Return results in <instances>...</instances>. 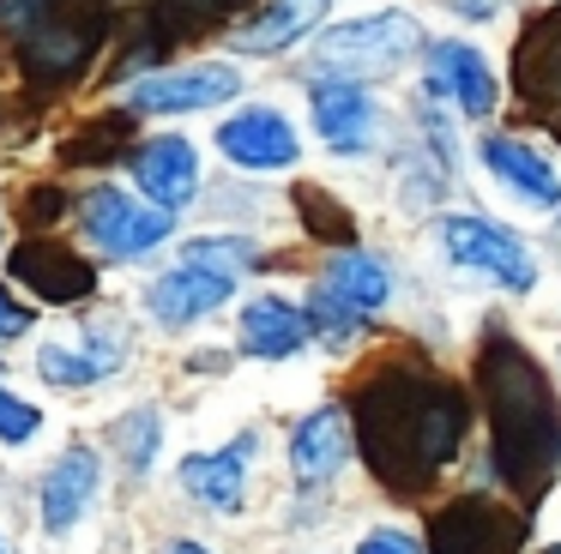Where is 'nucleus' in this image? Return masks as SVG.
I'll use <instances>...</instances> for the list:
<instances>
[{"mask_svg":"<svg viewBox=\"0 0 561 554\" xmlns=\"http://www.w3.org/2000/svg\"><path fill=\"white\" fill-rule=\"evenodd\" d=\"M356 416H363L368 470L392 494H416V482H428L440 464L459 458V440L471 428V397L423 373H380V380H363Z\"/></svg>","mask_w":561,"mask_h":554,"instance_id":"obj_1","label":"nucleus"},{"mask_svg":"<svg viewBox=\"0 0 561 554\" xmlns=\"http://www.w3.org/2000/svg\"><path fill=\"white\" fill-rule=\"evenodd\" d=\"M477 385L489 397V428H495V476L513 488L543 482L561 464V404L549 373L513 337L489 332L477 349Z\"/></svg>","mask_w":561,"mask_h":554,"instance_id":"obj_2","label":"nucleus"},{"mask_svg":"<svg viewBox=\"0 0 561 554\" xmlns=\"http://www.w3.org/2000/svg\"><path fill=\"white\" fill-rule=\"evenodd\" d=\"M0 31L13 36L19 67L43 84H67L98 55L110 12L103 0H0Z\"/></svg>","mask_w":561,"mask_h":554,"instance_id":"obj_3","label":"nucleus"},{"mask_svg":"<svg viewBox=\"0 0 561 554\" xmlns=\"http://www.w3.org/2000/svg\"><path fill=\"white\" fill-rule=\"evenodd\" d=\"M423 48V24L411 12H368V19H351V24H332L320 31L314 43V60L320 72L332 79H368V72H392Z\"/></svg>","mask_w":561,"mask_h":554,"instance_id":"obj_4","label":"nucleus"},{"mask_svg":"<svg viewBox=\"0 0 561 554\" xmlns=\"http://www.w3.org/2000/svg\"><path fill=\"white\" fill-rule=\"evenodd\" d=\"M440 247H447L453 265H471V272L495 277L513 296H531V284H537V265L525 253V241L495 229L489 217H440Z\"/></svg>","mask_w":561,"mask_h":554,"instance_id":"obj_5","label":"nucleus"},{"mask_svg":"<svg viewBox=\"0 0 561 554\" xmlns=\"http://www.w3.org/2000/svg\"><path fill=\"white\" fill-rule=\"evenodd\" d=\"M79 223H85L91 247L115 253V259H139V253H151L163 235H170V211L139 205V199H127V193H115V187H91L85 199H79Z\"/></svg>","mask_w":561,"mask_h":554,"instance_id":"obj_6","label":"nucleus"},{"mask_svg":"<svg viewBox=\"0 0 561 554\" xmlns=\"http://www.w3.org/2000/svg\"><path fill=\"white\" fill-rule=\"evenodd\" d=\"M127 356H134V332L122 320H91V325H79V337L43 344L37 373L49 385H98L115 368H127Z\"/></svg>","mask_w":561,"mask_h":554,"instance_id":"obj_7","label":"nucleus"},{"mask_svg":"<svg viewBox=\"0 0 561 554\" xmlns=\"http://www.w3.org/2000/svg\"><path fill=\"white\" fill-rule=\"evenodd\" d=\"M242 91V72L224 67V60H194V67H170V72H151L127 91V103L139 115H194V108L211 103H230Z\"/></svg>","mask_w":561,"mask_h":554,"instance_id":"obj_8","label":"nucleus"},{"mask_svg":"<svg viewBox=\"0 0 561 554\" xmlns=\"http://www.w3.org/2000/svg\"><path fill=\"white\" fill-rule=\"evenodd\" d=\"M7 272H13L19 284H31V296L55 301V308H73V301L98 296V272H91V259H79L73 247L43 241V235H31L25 247H13Z\"/></svg>","mask_w":561,"mask_h":554,"instance_id":"obj_9","label":"nucleus"},{"mask_svg":"<svg viewBox=\"0 0 561 554\" xmlns=\"http://www.w3.org/2000/svg\"><path fill=\"white\" fill-rule=\"evenodd\" d=\"M519 549V518L507 506H495L489 494L447 506L435 518V554H507Z\"/></svg>","mask_w":561,"mask_h":554,"instance_id":"obj_10","label":"nucleus"},{"mask_svg":"<svg viewBox=\"0 0 561 554\" xmlns=\"http://www.w3.org/2000/svg\"><path fill=\"white\" fill-rule=\"evenodd\" d=\"M218 151L236 169H290L296 163V127L278 108H242L218 127Z\"/></svg>","mask_w":561,"mask_h":554,"instance_id":"obj_11","label":"nucleus"},{"mask_svg":"<svg viewBox=\"0 0 561 554\" xmlns=\"http://www.w3.org/2000/svg\"><path fill=\"white\" fill-rule=\"evenodd\" d=\"M37 500H43V530H49V536H67V530L91 512V500H98V452H91V446H67L49 464V476H43Z\"/></svg>","mask_w":561,"mask_h":554,"instance_id":"obj_12","label":"nucleus"},{"mask_svg":"<svg viewBox=\"0 0 561 554\" xmlns=\"http://www.w3.org/2000/svg\"><path fill=\"white\" fill-rule=\"evenodd\" d=\"M230 296H236V277L206 272V265H175V272H163L158 284H151V313H158L170 332H182V325L218 313Z\"/></svg>","mask_w":561,"mask_h":554,"instance_id":"obj_13","label":"nucleus"},{"mask_svg":"<svg viewBox=\"0 0 561 554\" xmlns=\"http://www.w3.org/2000/svg\"><path fill=\"white\" fill-rule=\"evenodd\" d=\"M134 181L146 187V199L158 205V211L175 217L199 187V151L187 139H151L134 151Z\"/></svg>","mask_w":561,"mask_h":554,"instance_id":"obj_14","label":"nucleus"},{"mask_svg":"<svg viewBox=\"0 0 561 554\" xmlns=\"http://www.w3.org/2000/svg\"><path fill=\"white\" fill-rule=\"evenodd\" d=\"M344 452H351V422H344L339 404H320V409H308L290 434V476L302 482V488H320V482H332V470L344 464Z\"/></svg>","mask_w":561,"mask_h":554,"instance_id":"obj_15","label":"nucleus"},{"mask_svg":"<svg viewBox=\"0 0 561 554\" xmlns=\"http://www.w3.org/2000/svg\"><path fill=\"white\" fill-rule=\"evenodd\" d=\"M513 91L531 108L561 96V7H549L543 19L525 24L519 48H513Z\"/></svg>","mask_w":561,"mask_h":554,"instance_id":"obj_16","label":"nucleus"},{"mask_svg":"<svg viewBox=\"0 0 561 554\" xmlns=\"http://www.w3.org/2000/svg\"><path fill=\"white\" fill-rule=\"evenodd\" d=\"M308 108H314V132L332 145V151H363L368 132H375V96L363 91V84H344V79H320L314 96H308Z\"/></svg>","mask_w":561,"mask_h":554,"instance_id":"obj_17","label":"nucleus"},{"mask_svg":"<svg viewBox=\"0 0 561 554\" xmlns=\"http://www.w3.org/2000/svg\"><path fill=\"white\" fill-rule=\"evenodd\" d=\"M428 91L453 96V108L471 120H483L495 108V79H489L483 55L471 43H435V55H428Z\"/></svg>","mask_w":561,"mask_h":554,"instance_id":"obj_18","label":"nucleus"},{"mask_svg":"<svg viewBox=\"0 0 561 554\" xmlns=\"http://www.w3.org/2000/svg\"><path fill=\"white\" fill-rule=\"evenodd\" d=\"M483 163H489V175H495L501 187H513L519 199H531V205H561L556 169H549L543 151H531V145L507 139V132H489V139H483Z\"/></svg>","mask_w":561,"mask_h":554,"instance_id":"obj_19","label":"nucleus"},{"mask_svg":"<svg viewBox=\"0 0 561 554\" xmlns=\"http://www.w3.org/2000/svg\"><path fill=\"white\" fill-rule=\"evenodd\" d=\"M248 458H254V440H236L230 452H194L182 458V488L194 494L199 506H211V512H236L242 506V470Z\"/></svg>","mask_w":561,"mask_h":554,"instance_id":"obj_20","label":"nucleus"},{"mask_svg":"<svg viewBox=\"0 0 561 554\" xmlns=\"http://www.w3.org/2000/svg\"><path fill=\"white\" fill-rule=\"evenodd\" d=\"M320 289H327V296L339 301L344 313H356V320H368V313H380V308H387V296H392V277H387V265H380L375 253H363V247H344L339 259L327 265V277H320Z\"/></svg>","mask_w":561,"mask_h":554,"instance_id":"obj_21","label":"nucleus"},{"mask_svg":"<svg viewBox=\"0 0 561 554\" xmlns=\"http://www.w3.org/2000/svg\"><path fill=\"white\" fill-rule=\"evenodd\" d=\"M302 344H308V313H296L290 301H278V296L248 301V313H242V349L248 356L284 361V356H296Z\"/></svg>","mask_w":561,"mask_h":554,"instance_id":"obj_22","label":"nucleus"},{"mask_svg":"<svg viewBox=\"0 0 561 554\" xmlns=\"http://www.w3.org/2000/svg\"><path fill=\"white\" fill-rule=\"evenodd\" d=\"M327 19V0H272L248 31H236V55H278L296 36H308Z\"/></svg>","mask_w":561,"mask_h":554,"instance_id":"obj_23","label":"nucleus"},{"mask_svg":"<svg viewBox=\"0 0 561 554\" xmlns=\"http://www.w3.org/2000/svg\"><path fill=\"white\" fill-rule=\"evenodd\" d=\"M127 139H134V115H103V120H85V127L67 139V163H110V157L127 151Z\"/></svg>","mask_w":561,"mask_h":554,"instance_id":"obj_24","label":"nucleus"},{"mask_svg":"<svg viewBox=\"0 0 561 554\" xmlns=\"http://www.w3.org/2000/svg\"><path fill=\"white\" fill-rule=\"evenodd\" d=\"M296 199H302V223H308V235H320V241H339V247H351L356 223H351V211H339V199H332V193H320V187H302Z\"/></svg>","mask_w":561,"mask_h":554,"instance_id":"obj_25","label":"nucleus"},{"mask_svg":"<svg viewBox=\"0 0 561 554\" xmlns=\"http://www.w3.org/2000/svg\"><path fill=\"white\" fill-rule=\"evenodd\" d=\"M122 458H127V470H146L151 458H158V440H163V416L151 404H139V409H127V422L122 428Z\"/></svg>","mask_w":561,"mask_h":554,"instance_id":"obj_26","label":"nucleus"},{"mask_svg":"<svg viewBox=\"0 0 561 554\" xmlns=\"http://www.w3.org/2000/svg\"><path fill=\"white\" fill-rule=\"evenodd\" d=\"M248 241H218V235H199V241H187V259L182 265H206V272H224V277H236L254 253H242Z\"/></svg>","mask_w":561,"mask_h":554,"instance_id":"obj_27","label":"nucleus"},{"mask_svg":"<svg viewBox=\"0 0 561 554\" xmlns=\"http://www.w3.org/2000/svg\"><path fill=\"white\" fill-rule=\"evenodd\" d=\"M356 325H363L356 313H344L339 301L327 296V289H314V301H308V332H320L327 344H351V337H356Z\"/></svg>","mask_w":561,"mask_h":554,"instance_id":"obj_28","label":"nucleus"},{"mask_svg":"<svg viewBox=\"0 0 561 554\" xmlns=\"http://www.w3.org/2000/svg\"><path fill=\"white\" fill-rule=\"evenodd\" d=\"M37 428H43V409L25 404L19 392H7V385H0V440H7V446H25Z\"/></svg>","mask_w":561,"mask_h":554,"instance_id":"obj_29","label":"nucleus"},{"mask_svg":"<svg viewBox=\"0 0 561 554\" xmlns=\"http://www.w3.org/2000/svg\"><path fill=\"white\" fill-rule=\"evenodd\" d=\"M254 7V0H163V19L182 24V31H194V24H218L230 19V12Z\"/></svg>","mask_w":561,"mask_h":554,"instance_id":"obj_30","label":"nucleus"},{"mask_svg":"<svg viewBox=\"0 0 561 554\" xmlns=\"http://www.w3.org/2000/svg\"><path fill=\"white\" fill-rule=\"evenodd\" d=\"M19 211H25V223H31V229H43V223H55V217H61L67 205H61V193H55V187H31Z\"/></svg>","mask_w":561,"mask_h":554,"instance_id":"obj_31","label":"nucleus"},{"mask_svg":"<svg viewBox=\"0 0 561 554\" xmlns=\"http://www.w3.org/2000/svg\"><path fill=\"white\" fill-rule=\"evenodd\" d=\"M356 554H423V549H416V536H404V530H375V536L356 542Z\"/></svg>","mask_w":561,"mask_h":554,"instance_id":"obj_32","label":"nucleus"},{"mask_svg":"<svg viewBox=\"0 0 561 554\" xmlns=\"http://www.w3.org/2000/svg\"><path fill=\"white\" fill-rule=\"evenodd\" d=\"M25 332H31V308L13 289H0V337H25Z\"/></svg>","mask_w":561,"mask_h":554,"instance_id":"obj_33","label":"nucleus"},{"mask_svg":"<svg viewBox=\"0 0 561 554\" xmlns=\"http://www.w3.org/2000/svg\"><path fill=\"white\" fill-rule=\"evenodd\" d=\"M170 554H206V549H199V542H175Z\"/></svg>","mask_w":561,"mask_h":554,"instance_id":"obj_34","label":"nucleus"},{"mask_svg":"<svg viewBox=\"0 0 561 554\" xmlns=\"http://www.w3.org/2000/svg\"><path fill=\"white\" fill-rule=\"evenodd\" d=\"M0 554H7V542H0Z\"/></svg>","mask_w":561,"mask_h":554,"instance_id":"obj_35","label":"nucleus"}]
</instances>
